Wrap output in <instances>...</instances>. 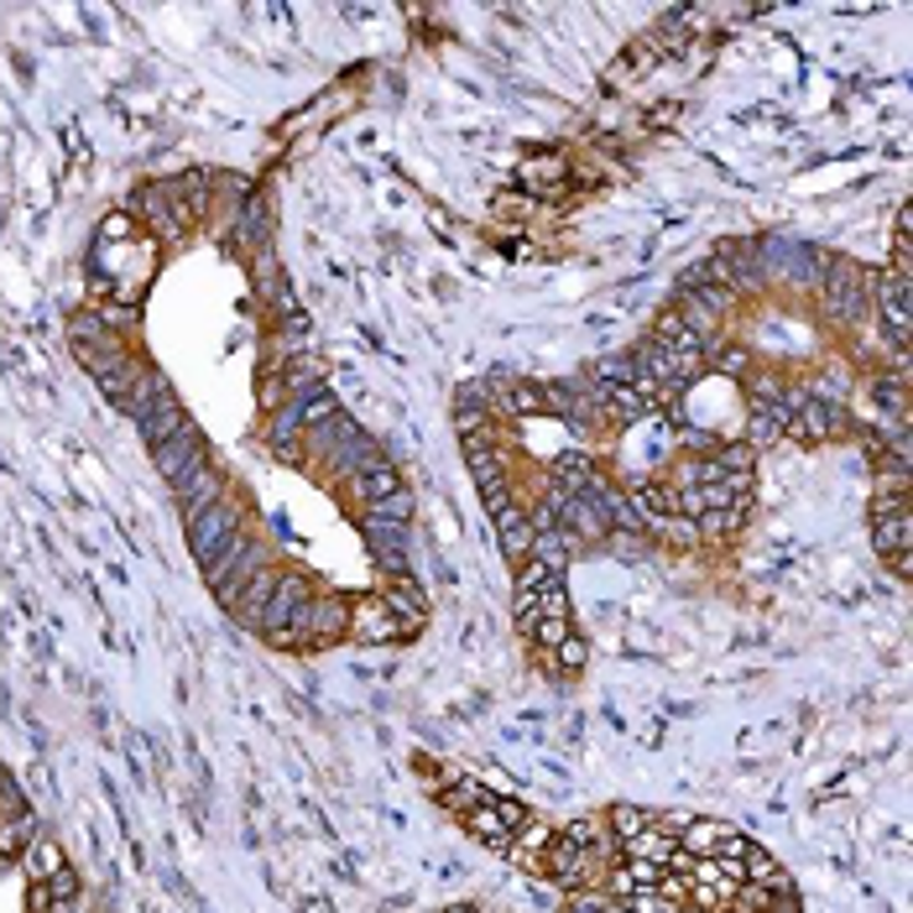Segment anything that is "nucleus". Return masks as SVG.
Returning a JSON list of instances; mask_svg holds the SVG:
<instances>
[{"label":"nucleus","instance_id":"3","mask_svg":"<svg viewBox=\"0 0 913 913\" xmlns=\"http://www.w3.org/2000/svg\"><path fill=\"white\" fill-rule=\"evenodd\" d=\"M235 533H240V507L220 496L210 512H199L193 522H188V554H193V564L210 569V564L225 554V543H230Z\"/></svg>","mask_w":913,"mask_h":913},{"label":"nucleus","instance_id":"7","mask_svg":"<svg viewBox=\"0 0 913 913\" xmlns=\"http://www.w3.org/2000/svg\"><path fill=\"white\" fill-rule=\"evenodd\" d=\"M788 434L794 439H804V444H825V439H835V434H845V413L835 407V402H804L794 418H788Z\"/></svg>","mask_w":913,"mask_h":913},{"label":"nucleus","instance_id":"25","mask_svg":"<svg viewBox=\"0 0 913 913\" xmlns=\"http://www.w3.org/2000/svg\"><path fill=\"white\" fill-rule=\"evenodd\" d=\"M366 533H371L376 554H407L413 548V522H381V517H360Z\"/></svg>","mask_w":913,"mask_h":913},{"label":"nucleus","instance_id":"44","mask_svg":"<svg viewBox=\"0 0 913 913\" xmlns=\"http://www.w3.org/2000/svg\"><path fill=\"white\" fill-rule=\"evenodd\" d=\"M569 913H621L616 909V903H610V898H601V892H580V898H574V903H569Z\"/></svg>","mask_w":913,"mask_h":913},{"label":"nucleus","instance_id":"28","mask_svg":"<svg viewBox=\"0 0 913 913\" xmlns=\"http://www.w3.org/2000/svg\"><path fill=\"white\" fill-rule=\"evenodd\" d=\"M731 825H715V820H689L679 830V851L684 856H715V845L726 835Z\"/></svg>","mask_w":913,"mask_h":913},{"label":"nucleus","instance_id":"6","mask_svg":"<svg viewBox=\"0 0 913 913\" xmlns=\"http://www.w3.org/2000/svg\"><path fill=\"white\" fill-rule=\"evenodd\" d=\"M152 460H157V470H163V481L167 486H183L188 475L199 465H210V454H204V439H199V428L188 423L183 434H173L167 444H157L152 449Z\"/></svg>","mask_w":913,"mask_h":913},{"label":"nucleus","instance_id":"2","mask_svg":"<svg viewBox=\"0 0 913 913\" xmlns=\"http://www.w3.org/2000/svg\"><path fill=\"white\" fill-rule=\"evenodd\" d=\"M538 872H548L559 888H595L601 882V872H610V856H601V851H585V845H574L569 835H559L554 830V841H548V851H543Z\"/></svg>","mask_w":913,"mask_h":913},{"label":"nucleus","instance_id":"10","mask_svg":"<svg viewBox=\"0 0 913 913\" xmlns=\"http://www.w3.org/2000/svg\"><path fill=\"white\" fill-rule=\"evenodd\" d=\"M351 637H355V642H402L398 616L381 606V595H371V601L351 606Z\"/></svg>","mask_w":913,"mask_h":913},{"label":"nucleus","instance_id":"19","mask_svg":"<svg viewBox=\"0 0 913 913\" xmlns=\"http://www.w3.org/2000/svg\"><path fill=\"white\" fill-rule=\"evenodd\" d=\"M355 439H360V428H355L345 413H334V418H324L319 428H308L304 434V444L313 449V454H324V460H334V454H340L345 444H355Z\"/></svg>","mask_w":913,"mask_h":913},{"label":"nucleus","instance_id":"9","mask_svg":"<svg viewBox=\"0 0 913 913\" xmlns=\"http://www.w3.org/2000/svg\"><path fill=\"white\" fill-rule=\"evenodd\" d=\"M173 491H178V507H183V522H193V517H199V512H210L214 501L225 496V475H220L214 465H199V470H193V475L183 481V486H173Z\"/></svg>","mask_w":913,"mask_h":913},{"label":"nucleus","instance_id":"18","mask_svg":"<svg viewBox=\"0 0 913 913\" xmlns=\"http://www.w3.org/2000/svg\"><path fill=\"white\" fill-rule=\"evenodd\" d=\"M559 522L569 527V533H574V538H610L606 517H601V507H595V501H590L585 491H580V496H569V501H564Z\"/></svg>","mask_w":913,"mask_h":913},{"label":"nucleus","instance_id":"38","mask_svg":"<svg viewBox=\"0 0 913 913\" xmlns=\"http://www.w3.org/2000/svg\"><path fill=\"white\" fill-rule=\"evenodd\" d=\"M715 371L726 376H751V351H742V345H715Z\"/></svg>","mask_w":913,"mask_h":913},{"label":"nucleus","instance_id":"41","mask_svg":"<svg viewBox=\"0 0 913 913\" xmlns=\"http://www.w3.org/2000/svg\"><path fill=\"white\" fill-rule=\"evenodd\" d=\"M16 815H26V798H22V788H16L11 778L0 773V820H16Z\"/></svg>","mask_w":913,"mask_h":913},{"label":"nucleus","instance_id":"42","mask_svg":"<svg viewBox=\"0 0 913 913\" xmlns=\"http://www.w3.org/2000/svg\"><path fill=\"white\" fill-rule=\"evenodd\" d=\"M131 230H137V220H131L126 210H110L105 220H99V240H120V235L131 240Z\"/></svg>","mask_w":913,"mask_h":913},{"label":"nucleus","instance_id":"21","mask_svg":"<svg viewBox=\"0 0 913 913\" xmlns=\"http://www.w3.org/2000/svg\"><path fill=\"white\" fill-rule=\"evenodd\" d=\"M22 862H26V877H32V882H47L52 872H63V867H69L63 845L52 841V835H37V841H32V845L22 851Z\"/></svg>","mask_w":913,"mask_h":913},{"label":"nucleus","instance_id":"15","mask_svg":"<svg viewBox=\"0 0 913 913\" xmlns=\"http://www.w3.org/2000/svg\"><path fill=\"white\" fill-rule=\"evenodd\" d=\"M392 465L387 454H381V444H376L371 434H360L355 444H345L340 454H334V481H355V475H371V470Z\"/></svg>","mask_w":913,"mask_h":913},{"label":"nucleus","instance_id":"11","mask_svg":"<svg viewBox=\"0 0 913 913\" xmlns=\"http://www.w3.org/2000/svg\"><path fill=\"white\" fill-rule=\"evenodd\" d=\"M137 428H141V439H146L152 449H157V444H167L173 434H183V428H188L183 402L173 398V392H163V398H157L152 407H146V418H137Z\"/></svg>","mask_w":913,"mask_h":913},{"label":"nucleus","instance_id":"40","mask_svg":"<svg viewBox=\"0 0 913 913\" xmlns=\"http://www.w3.org/2000/svg\"><path fill=\"white\" fill-rule=\"evenodd\" d=\"M554 657H559V668H564V674H580L590 653H585V642H580V637L569 632V637L559 642V648H554Z\"/></svg>","mask_w":913,"mask_h":913},{"label":"nucleus","instance_id":"4","mask_svg":"<svg viewBox=\"0 0 913 913\" xmlns=\"http://www.w3.org/2000/svg\"><path fill=\"white\" fill-rule=\"evenodd\" d=\"M340 637H351V601L340 595H313V606L304 616V653L334 648Z\"/></svg>","mask_w":913,"mask_h":913},{"label":"nucleus","instance_id":"23","mask_svg":"<svg viewBox=\"0 0 913 913\" xmlns=\"http://www.w3.org/2000/svg\"><path fill=\"white\" fill-rule=\"evenodd\" d=\"M501 413H512V418H538V413H548V398H543L538 381L512 376V387H507V398H501Z\"/></svg>","mask_w":913,"mask_h":913},{"label":"nucleus","instance_id":"37","mask_svg":"<svg viewBox=\"0 0 913 913\" xmlns=\"http://www.w3.org/2000/svg\"><path fill=\"white\" fill-rule=\"evenodd\" d=\"M491 809H496V820L507 825V830H522V825L533 820V809H527V804H517V798H507V794H491Z\"/></svg>","mask_w":913,"mask_h":913},{"label":"nucleus","instance_id":"32","mask_svg":"<svg viewBox=\"0 0 913 913\" xmlns=\"http://www.w3.org/2000/svg\"><path fill=\"white\" fill-rule=\"evenodd\" d=\"M742 522H747V507H721V512L695 517V527H700L704 538H731V533H736Z\"/></svg>","mask_w":913,"mask_h":913},{"label":"nucleus","instance_id":"8","mask_svg":"<svg viewBox=\"0 0 913 913\" xmlns=\"http://www.w3.org/2000/svg\"><path fill=\"white\" fill-rule=\"evenodd\" d=\"M621 851H627V862H648V867L668 872V867H674V856H679V835H674V830H663V825H648V830L627 835Z\"/></svg>","mask_w":913,"mask_h":913},{"label":"nucleus","instance_id":"16","mask_svg":"<svg viewBox=\"0 0 913 913\" xmlns=\"http://www.w3.org/2000/svg\"><path fill=\"white\" fill-rule=\"evenodd\" d=\"M632 507L642 522H679V491L668 486V481H648V486H637Z\"/></svg>","mask_w":913,"mask_h":913},{"label":"nucleus","instance_id":"36","mask_svg":"<svg viewBox=\"0 0 913 913\" xmlns=\"http://www.w3.org/2000/svg\"><path fill=\"white\" fill-rule=\"evenodd\" d=\"M751 460H757L751 444H726L721 460H710V465H715V475H751Z\"/></svg>","mask_w":913,"mask_h":913},{"label":"nucleus","instance_id":"43","mask_svg":"<svg viewBox=\"0 0 913 913\" xmlns=\"http://www.w3.org/2000/svg\"><path fill=\"white\" fill-rule=\"evenodd\" d=\"M783 392H788V381H783V376H751V398L757 402H783Z\"/></svg>","mask_w":913,"mask_h":913},{"label":"nucleus","instance_id":"24","mask_svg":"<svg viewBox=\"0 0 913 913\" xmlns=\"http://www.w3.org/2000/svg\"><path fill=\"white\" fill-rule=\"evenodd\" d=\"M872 543L877 554H909V512H888V517H872Z\"/></svg>","mask_w":913,"mask_h":913},{"label":"nucleus","instance_id":"20","mask_svg":"<svg viewBox=\"0 0 913 913\" xmlns=\"http://www.w3.org/2000/svg\"><path fill=\"white\" fill-rule=\"evenodd\" d=\"M304 413L293 407V402H282L277 413H272V423H266V444L277 449V454H298L304 449Z\"/></svg>","mask_w":913,"mask_h":913},{"label":"nucleus","instance_id":"29","mask_svg":"<svg viewBox=\"0 0 913 913\" xmlns=\"http://www.w3.org/2000/svg\"><path fill=\"white\" fill-rule=\"evenodd\" d=\"M590 381H595V387H632L637 381V355L632 351L627 355H601L595 371H590Z\"/></svg>","mask_w":913,"mask_h":913},{"label":"nucleus","instance_id":"35","mask_svg":"<svg viewBox=\"0 0 913 913\" xmlns=\"http://www.w3.org/2000/svg\"><path fill=\"white\" fill-rule=\"evenodd\" d=\"M37 888L47 892V909H52V903H73V898H79V872L63 867V872H52L47 882H37Z\"/></svg>","mask_w":913,"mask_h":913},{"label":"nucleus","instance_id":"31","mask_svg":"<svg viewBox=\"0 0 913 913\" xmlns=\"http://www.w3.org/2000/svg\"><path fill=\"white\" fill-rule=\"evenodd\" d=\"M439 798H444L449 809H460V815H470V809H481V804H486V788H481V783H470V778H449L444 788H439Z\"/></svg>","mask_w":913,"mask_h":913},{"label":"nucleus","instance_id":"22","mask_svg":"<svg viewBox=\"0 0 913 913\" xmlns=\"http://www.w3.org/2000/svg\"><path fill=\"white\" fill-rule=\"evenodd\" d=\"M460 820H465V830H470V835H475L481 845H486V851H507V845H512V830H507V825L496 820L491 798H486L481 809H470V815H460Z\"/></svg>","mask_w":913,"mask_h":913},{"label":"nucleus","instance_id":"30","mask_svg":"<svg viewBox=\"0 0 913 913\" xmlns=\"http://www.w3.org/2000/svg\"><path fill=\"white\" fill-rule=\"evenodd\" d=\"M606 825H610V835H616V841H627V835H637V830L657 825V815H653V809H642V804H616V809L606 815Z\"/></svg>","mask_w":913,"mask_h":913},{"label":"nucleus","instance_id":"39","mask_svg":"<svg viewBox=\"0 0 913 913\" xmlns=\"http://www.w3.org/2000/svg\"><path fill=\"white\" fill-rule=\"evenodd\" d=\"M99 324L126 340V329H137V304H105L99 308Z\"/></svg>","mask_w":913,"mask_h":913},{"label":"nucleus","instance_id":"26","mask_svg":"<svg viewBox=\"0 0 913 913\" xmlns=\"http://www.w3.org/2000/svg\"><path fill=\"white\" fill-rule=\"evenodd\" d=\"M37 835H43V830H37V815H32V809L16 815V820H0V862H16Z\"/></svg>","mask_w":913,"mask_h":913},{"label":"nucleus","instance_id":"45","mask_svg":"<svg viewBox=\"0 0 913 913\" xmlns=\"http://www.w3.org/2000/svg\"><path fill=\"white\" fill-rule=\"evenodd\" d=\"M559 173H564L559 157H538V163L527 167V178H533V183H538V178H559Z\"/></svg>","mask_w":913,"mask_h":913},{"label":"nucleus","instance_id":"27","mask_svg":"<svg viewBox=\"0 0 913 913\" xmlns=\"http://www.w3.org/2000/svg\"><path fill=\"white\" fill-rule=\"evenodd\" d=\"M351 486V496L360 501V507H376V501H387V496L398 491L402 481H398V470L392 465H381V470H371V475H355V481H345Z\"/></svg>","mask_w":913,"mask_h":913},{"label":"nucleus","instance_id":"13","mask_svg":"<svg viewBox=\"0 0 913 913\" xmlns=\"http://www.w3.org/2000/svg\"><path fill=\"white\" fill-rule=\"evenodd\" d=\"M381 606L398 616V632L402 637H413L423 627V616H428V601H423V590L413 585V580H398V585L381 595Z\"/></svg>","mask_w":913,"mask_h":913},{"label":"nucleus","instance_id":"48","mask_svg":"<svg viewBox=\"0 0 913 913\" xmlns=\"http://www.w3.org/2000/svg\"><path fill=\"white\" fill-rule=\"evenodd\" d=\"M444 913H481V909H444Z\"/></svg>","mask_w":913,"mask_h":913},{"label":"nucleus","instance_id":"46","mask_svg":"<svg viewBox=\"0 0 913 913\" xmlns=\"http://www.w3.org/2000/svg\"><path fill=\"white\" fill-rule=\"evenodd\" d=\"M888 564H892V574H898V580H909V574H913V559H909V554H888Z\"/></svg>","mask_w":913,"mask_h":913},{"label":"nucleus","instance_id":"33","mask_svg":"<svg viewBox=\"0 0 913 913\" xmlns=\"http://www.w3.org/2000/svg\"><path fill=\"white\" fill-rule=\"evenodd\" d=\"M710 481H721L710 460H679L674 475H668V486H674V491H695V486H710Z\"/></svg>","mask_w":913,"mask_h":913},{"label":"nucleus","instance_id":"14","mask_svg":"<svg viewBox=\"0 0 913 913\" xmlns=\"http://www.w3.org/2000/svg\"><path fill=\"white\" fill-rule=\"evenodd\" d=\"M788 407L783 402H757L751 407V423H747V444L751 449H773L778 439H788Z\"/></svg>","mask_w":913,"mask_h":913},{"label":"nucleus","instance_id":"12","mask_svg":"<svg viewBox=\"0 0 913 913\" xmlns=\"http://www.w3.org/2000/svg\"><path fill=\"white\" fill-rule=\"evenodd\" d=\"M277 574H282V569H272V564H266V569H257V574H251V585L240 590V601L230 606L240 627L261 632V616H266V601H272V590H277Z\"/></svg>","mask_w":913,"mask_h":913},{"label":"nucleus","instance_id":"1","mask_svg":"<svg viewBox=\"0 0 913 913\" xmlns=\"http://www.w3.org/2000/svg\"><path fill=\"white\" fill-rule=\"evenodd\" d=\"M820 298H825V313H830V319L856 324L872 308V272H862L856 261H830L820 277Z\"/></svg>","mask_w":913,"mask_h":913},{"label":"nucleus","instance_id":"34","mask_svg":"<svg viewBox=\"0 0 913 913\" xmlns=\"http://www.w3.org/2000/svg\"><path fill=\"white\" fill-rule=\"evenodd\" d=\"M366 517H381V522H413V491H407V486H398V491L387 496V501L366 507Z\"/></svg>","mask_w":913,"mask_h":913},{"label":"nucleus","instance_id":"47","mask_svg":"<svg viewBox=\"0 0 913 913\" xmlns=\"http://www.w3.org/2000/svg\"><path fill=\"white\" fill-rule=\"evenodd\" d=\"M47 913H84V898H73V903H52Z\"/></svg>","mask_w":913,"mask_h":913},{"label":"nucleus","instance_id":"17","mask_svg":"<svg viewBox=\"0 0 913 913\" xmlns=\"http://www.w3.org/2000/svg\"><path fill=\"white\" fill-rule=\"evenodd\" d=\"M548 841H554V825H543L538 815H533V820H527L512 835V845H507L501 856H507V862H517V867H538L543 851H548Z\"/></svg>","mask_w":913,"mask_h":913},{"label":"nucleus","instance_id":"5","mask_svg":"<svg viewBox=\"0 0 913 913\" xmlns=\"http://www.w3.org/2000/svg\"><path fill=\"white\" fill-rule=\"evenodd\" d=\"M308 606H313V585L304 574H277V590L266 601V616H261V632H277V627H304Z\"/></svg>","mask_w":913,"mask_h":913}]
</instances>
